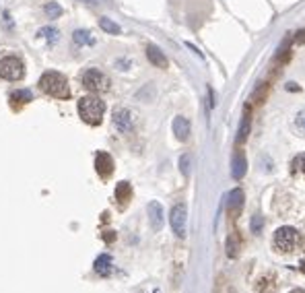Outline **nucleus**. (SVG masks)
<instances>
[{
	"label": "nucleus",
	"mask_w": 305,
	"mask_h": 293,
	"mask_svg": "<svg viewBox=\"0 0 305 293\" xmlns=\"http://www.w3.org/2000/svg\"><path fill=\"white\" fill-rule=\"evenodd\" d=\"M39 89L48 95L56 97V99H68L71 97V89H68V81L62 73L56 71H48L39 76Z\"/></svg>",
	"instance_id": "1"
},
{
	"label": "nucleus",
	"mask_w": 305,
	"mask_h": 293,
	"mask_svg": "<svg viewBox=\"0 0 305 293\" xmlns=\"http://www.w3.org/2000/svg\"><path fill=\"white\" fill-rule=\"evenodd\" d=\"M76 108H78V116L83 118V122L91 124V126L101 124L103 114H106V103H103L99 97H95V95L81 97Z\"/></svg>",
	"instance_id": "2"
},
{
	"label": "nucleus",
	"mask_w": 305,
	"mask_h": 293,
	"mask_svg": "<svg viewBox=\"0 0 305 293\" xmlns=\"http://www.w3.org/2000/svg\"><path fill=\"white\" fill-rule=\"evenodd\" d=\"M272 244H274V248H276V252H281V254L293 252V250L297 248V244H299V234H297V229L289 227V225L278 227L276 234H274Z\"/></svg>",
	"instance_id": "3"
},
{
	"label": "nucleus",
	"mask_w": 305,
	"mask_h": 293,
	"mask_svg": "<svg viewBox=\"0 0 305 293\" xmlns=\"http://www.w3.org/2000/svg\"><path fill=\"white\" fill-rule=\"evenodd\" d=\"M25 76V64L21 58L6 56L0 60V79L4 81H21Z\"/></svg>",
	"instance_id": "4"
},
{
	"label": "nucleus",
	"mask_w": 305,
	"mask_h": 293,
	"mask_svg": "<svg viewBox=\"0 0 305 293\" xmlns=\"http://www.w3.org/2000/svg\"><path fill=\"white\" fill-rule=\"evenodd\" d=\"M83 85L93 93H103L109 89V79L97 68H89L83 73Z\"/></svg>",
	"instance_id": "5"
},
{
	"label": "nucleus",
	"mask_w": 305,
	"mask_h": 293,
	"mask_svg": "<svg viewBox=\"0 0 305 293\" xmlns=\"http://www.w3.org/2000/svg\"><path fill=\"white\" fill-rule=\"evenodd\" d=\"M169 221H171V229L178 238H186V225H188V209L184 202H178L173 204L171 215H169Z\"/></svg>",
	"instance_id": "6"
},
{
	"label": "nucleus",
	"mask_w": 305,
	"mask_h": 293,
	"mask_svg": "<svg viewBox=\"0 0 305 293\" xmlns=\"http://www.w3.org/2000/svg\"><path fill=\"white\" fill-rule=\"evenodd\" d=\"M114 126H116V130L122 132V134L132 132V128H134V116H132V111L126 110V108L116 110L114 111Z\"/></svg>",
	"instance_id": "7"
},
{
	"label": "nucleus",
	"mask_w": 305,
	"mask_h": 293,
	"mask_svg": "<svg viewBox=\"0 0 305 293\" xmlns=\"http://www.w3.org/2000/svg\"><path fill=\"white\" fill-rule=\"evenodd\" d=\"M243 201H246V194H243L241 188H235V190L229 192L227 196V213L231 217H237L243 209Z\"/></svg>",
	"instance_id": "8"
},
{
	"label": "nucleus",
	"mask_w": 305,
	"mask_h": 293,
	"mask_svg": "<svg viewBox=\"0 0 305 293\" xmlns=\"http://www.w3.org/2000/svg\"><path fill=\"white\" fill-rule=\"evenodd\" d=\"M95 169H97V174L101 178L111 176V171H114V159H111V155L106 151H99L97 157H95Z\"/></svg>",
	"instance_id": "9"
},
{
	"label": "nucleus",
	"mask_w": 305,
	"mask_h": 293,
	"mask_svg": "<svg viewBox=\"0 0 305 293\" xmlns=\"http://www.w3.org/2000/svg\"><path fill=\"white\" fill-rule=\"evenodd\" d=\"M250 130H251V106H246V108H243L239 130H237V145H243V143L248 141Z\"/></svg>",
	"instance_id": "10"
},
{
	"label": "nucleus",
	"mask_w": 305,
	"mask_h": 293,
	"mask_svg": "<svg viewBox=\"0 0 305 293\" xmlns=\"http://www.w3.org/2000/svg\"><path fill=\"white\" fill-rule=\"evenodd\" d=\"M93 269L97 275H101V277H109V275L114 273V258H111L109 254H99L97 258H95Z\"/></svg>",
	"instance_id": "11"
},
{
	"label": "nucleus",
	"mask_w": 305,
	"mask_h": 293,
	"mask_svg": "<svg viewBox=\"0 0 305 293\" xmlns=\"http://www.w3.org/2000/svg\"><path fill=\"white\" fill-rule=\"evenodd\" d=\"M171 128H173V134H176L178 141L186 143L190 139V122H188L184 116H176V118H173Z\"/></svg>",
	"instance_id": "12"
},
{
	"label": "nucleus",
	"mask_w": 305,
	"mask_h": 293,
	"mask_svg": "<svg viewBox=\"0 0 305 293\" xmlns=\"http://www.w3.org/2000/svg\"><path fill=\"white\" fill-rule=\"evenodd\" d=\"M149 221H151V227L155 229V231H159L161 227H163V206H161V202H157V201H153V202H149Z\"/></svg>",
	"instance_id": "13"
},
{
	"label": "nucleus",
	"mask_w": 305,
	"mask_h": 293,
	"mask_svg": "<svg viewBox=\"0 0 305 293\" xmlns=\"http://www.w3.org/2000/svg\"><path fill=\"white\" fill-rule=\"evenodd\" d=\"M146 58H149V62H151L153 66H157V68H167V66H169L165 54H163V52L157 48V46H153V44L146 46Z\"/></svg>",
	"instance_id": "14"
},
{
	"label": "nucleus",
	"mask_w": 305,
	"mask_h": 293,
	"mask_svg": "<svg viewBox=\"0 0 305 293\" xmlns=\"http://www.w3.org/2000/svg\"><path fill=\"white\" fill-rule=\"evenodd\" d=\"M246 171H248L246 155H243L241 151H237V153H235V157H233V163H231V176L235 180H241L243 176H246Z\"/></svg>",
	"instance_id": "15"
},
{
	"label": "nucleus",
	"mask_w": 305,
	"mask_h": 293,
	"mask_svg": "<svg viewBox=\"0 0 305 293\" xmlns=\"http://www.w3.org/2000/svg\"><path fill=\"white\" fill-rule=\"evenodd\" d=\"M11 101H13L15 108H19V106H25V103L33 101V95H31L29 89H17L13 95H11Z\"/></svg>",
	"instance_id": "16"
},
{
	"label": "nucleus",
	"mask_w": 305,
	"mask_h": 293,
	"mask_svg": "<svg viewBox=\"0 0 305 293\" xmlns=\"http://www.w3.org/2000/svg\"><path fill=\"white\" fill-rule=\"evenodd\" d=\"M116 198H118L122 204H126L130 198H132V186H130L128 182H120L116 186Z\"/></svg>",
	"instance_id": "17"
},
{
	"label": "nucleus",
	"mask_w": 305,
	"mask_h": 293,
	"mask_svg": "<svg viewBox=\"0 0 305 293\" xmlns=\"http://www.w3.org/2000/svg\"><path fill=\"white\" fill-rule=\"evenodd\" d=\"M99 27L106 31V33H109V36H118V33L122 31V27L118 23H114L111 19H108V17H103V19H99Z\"/></svg>",
	"instance_id": "18"
},
{
	"label": "nucleus",
	"mask_w": 305,
	"mask_h": 293,
	"mask_svg": "<svg viewBox=\"0 0 305 293\" xmlns=\"http://www.w3.org/2000/svg\"><path fill=\"white\" fill-rule=\"evenodd\" d=\"M225 248H227V256H229V258L237 256V254H239V239H237V236L231 234V236L227 238V246H225Z\"/></svg>",
	"instance_id": "19"
},
{
	"label": "nucleus",
	"mask_w": 305,
	"mask_h": 293,
	"mask_svg": "<svg viewBox=\"0 0 305 293\" xmlns=\"http://www.w3.org/2000/svg\"><path fill=\"white\" fill-rule=\"evenodd\" d=\"M268 91H270V85L268 83H260L256 91H254V101L256 103H264L266 97H268Z\"/></svg>",
	"instance_id": "20"
},
{
	"label": "nucleus",
	"mask_w": 305,
	"mask_h": 293,
	"mask_svg": "<svg viewBox=\"0 0 305 293\" xmlns=\"http://www.w3.org/2000/svg\"><path fill=\"white\" fill-rule=\"evenodd\" d=\"M43 11H46V15L50 17V19H60V17H62V13H64V11H62V6L56 4V2H48Z\"/></svg>",
	"instance_id": "21"
},
{
	"label": "nucleus",
	"mask_w": 305,
	"mask_h": 293,
	"mask_svg": "<svg viewBox=\"0 0 305 293\" xmlns=\"http://www.w3.org/2000/svg\"><path fill=\"white\" fill-rule=\"evenodd\" d=\"M89 36H91L89 31L76 29V31H74V41H76L78 46H83V44H91V41H93V37H89Z\"/></svg>",
	"instance_id": "22"
},
{
	"label": "nucleus",
	"mask_w": 305,
	"mask_h": 293,
	"mask_svg": "<svg viewBox=\"0 0 305 293\" xmlns=\"http://www.w3.org/2000/svg\"><path fill=\"white\" fill-rule=\"evenodd\" d=\"M179 169H181V174H184L186 178L190 176V155L188 153H184L179 157Z\"/></svg>",
	"instance_id": "23"
},
{
	"label": "nucleus",
	"mask_w": 305,
	"mask_h": 293,
	"mask_svg": "<svg viewBox=\"0 0 305 293\" xmlns=\"http://www.w3.org/2000/svg\"><path fill=\"white\" fill-rule=\"evenodd\" d=\"M293 167H295V171H301V174L305 176V153L297 155V157L293 159Z\"/></svg>",
	"instance_id": "24"
},
{
	"label": "nucleus",
	"mask_w": 305,
	"mask_h": 293,
	"mask_svg": "<svg viewBox=\"0 0 305 293\" xmlns=\"http://www.w3.org/2000/svg\"><path fill=\"white\" fill-rule=\"evenodd\" d=\"M39 36H43V37H46L48 41H52V44H56V41H58V31L56 29H41L39 31Z\"/></svg>",
	"instance_id": "25"
},
{
	"label": "nucleus",
	"mask_w": 305,
	"mask_h": 293,
	"mask_svg": "<svg viewBox=\"0 0 305 293\" xmlns=\"http://www.w3.org/2000/svg\"><path fill=\"white\" fill-rule=\"evenodd\" d=\"M262 227H264L262 217H254V219H251V231H254V234H260V231H262Z\"/></svg>",
	"instance_id": "26"
},
{
	"label": "nucleus",
	"mask_w": 305,
	"mask_h": 293,
	"mask_svg": "<svg viewBox=\"0 0 305 293\" xmlns=\"http://www.w3.org/2000/svg\"><path fill=\"white\" fill-rule=\"evenodd\" d=\"M295 124H297V128L299 130H303L305 132V108L297 114V118H295Z\"/></svg>",
	"instance_id": "27"
},
{
	"label": "nucleus",
	"mask_w": 305,
	"mask_h": 293,
	"mask_svg": "<svg viewBox=\"0 0 305 293\" xmlns=\"http://www.w3.org/2000/svg\"><path fill=\"white\" fill-rule=\"evenodd\" d=\"M103 239H106L108 244H111L116 239V234H114V231H106V234H103Z\"/></svg>",
	"instance_id": "28"
},
{
	"label": "nucleus",
	"mask_w": 305,
	"mask_h": 293,
	"mask_svg": "<svg viewBox=\"0 0 305 293\" xmlns=\"http://www.w3.org/2000/svg\"><path fill=\"white\" fill-rule=\"evenodd\" d=\"M295 41H297V44H303V41H305V29L297 31V36H295Z\"/></svg>",
	"instance_id": "29"
},
{
	"label": "nucleus",
	"mask_w": 305,
	"mask_h": 293,
	"mask_svg": "<svg viewBox=\"0 0 305 293\" xmlns=\"http://www.w3.org/2000/svg\"><path fill=\"white\" fill-rule=\"evenodd\" d=\"M143 293H163V291H161L159 287H146Z\"/></svg>",
	"instance_id": "30"
},
{
	"label": "nucleus",
	"mask_w": 305,
	"mask_h": 293,
	"mask_svg": "<svg viewBox=\"0 0 305 293\" xmlns=\"http://www.w3.org/2000/svg\"><path fill=\"white\" fill-rule=\"evenodd\" d=\"M299 91V87H297V85H295V83H289V85H287V91Z\"/></svg>",
	"instance_id": "31"
},
{
	"label": "nucleus",
	"mask_w": 305,
	"mask_h": 293,
	"mask_svg": "<svg viewBox=\"0 0 305 293\" xmlns=\"http://www.w3.org/2000/svg\"><path fill=\"white\" fill-rule=\"evenodd\" d=\"M291 293H305V291H303V289H293Z\"/></svg>",
	"instance_id": "32"
}]
</instances>
